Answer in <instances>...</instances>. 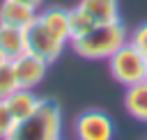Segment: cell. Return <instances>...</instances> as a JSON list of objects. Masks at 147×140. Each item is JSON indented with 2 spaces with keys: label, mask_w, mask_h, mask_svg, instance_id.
Segmentation results:
<instances>
[{
  "label": "cell",
  "mask_w": 147,
  "mask_h": 140,
  "mask_svg": "<svg viewBox=\"0 0 147 140\" xmlns=\"http://www.w3.org/2000/svg\"><path fill=\"white\" fill-rule=\"evenodd\" d=\"M60 131H62V115L57 101L41 99L39 108L32 115L14 122L5 140H60Z\"/></svg>",
  "instance_id": "1"
},
{
  "label": "cell",
  "mask_w": 147,
  "mask_h": 140,
  "mask_svg": "<svg viewBox=\"0 0 147 140\" xmlns=\"http://www.w3.org/2000/svg\"><path fill=\"white\" fill-rule=\"evenodd\" d=\"M69 44L74 53L85 60H108L117 48L126 44V30L119 18L110 23H96L90 32L71 39Z\"/></svg>",
  "instance_id": "2"
},
{
  "label": "cell",
  "mask_w": 147,
  "mask_h": 140,
  "mask_svg": "<svg viewBox=\"0 0 147 140\" xmlns=\"http://www.w3.org/2000/svg\"><path fill=\"white\" fill-rule=\"evenodd\" d=\"M108 60H110V73H113V78L117 83L126 85V87L147 78V60H145V55L131 41H126L122 48H117Z\"/></svg>",
  "instance_id": "3"
},
{
  "label": "cell",
  "mask_w": 147,
  "mask_h": 140,
  "mask_svg": "<svg viewBox=\"0 0 147 140\" xmlns=\"http://www.w3.org/2000/svg\"><path fill=\"white\" fill-rule=\"evenodd\" d=\"M62 48H64V41L53 37L39 21H34L25 28V53H30V55L44 60L46 64H51L60 57Z\"/></svg>",
  "instance_id": "4"
},
{
  "label": "cell",
  "mask_w": 147,
  "mask_h": 140,
  "mask_svg": "<svg viewBox=\"0 0 147 140\" xmlns=\"http://www.w3.org/2000/svg\"><path fill=\"white\" fill-rule=\"evenodd\" d=\"M74 129L78 140H113V122L101 110L80 112Z\"/></svg>",
  "instance_id": "5"
},
{
  "label": "cell",
  "mask_w": 147,
  "mask_h": 140,
  "mask_svg": "<svg viewBox=\"0 0 147 140\" xmlns=\"http://www.w3.org/2000/svg\"><path fill=\"white\" fill-rule=\"evenodd\" d=\"M14 73H16V80H18V87H25V90H34L44 76H46V62L30 55V53H23L21 57H16L14 62Z\"/></svg>",
  "instance_id": "6"
},
{
  "label": "cell",
  "mask_w": 147,
  "mask_h": 140,
  "mask_svg": "<svg viewBox=\"0 0 147 140\" xmlns=\"http://www.w3.org/2000/svg\"><path fill=\"white\" fill-rule=\"evenodd\" d=\"M34 21H37V7H30V5L16 2V0H2V5H0V25L25 30Z\"/></svg>",
  "instance_id": "7"
},
{
  "label": "cell",
  "mask_w": 147,
  "mask_h": 140,
  "mask_svg": "<svg viewBox=\"0 0 147 140\" xmlns=\"http://www.w3.org/2000/svg\"><path fill=\"white\" fill-rule=\"evenodd\" d=\"M37 21L53 34L57 37L60 41L69 44L71 41V28H69V9H62V7H51L41 14H37Z\"/></svg>",
  "instance_id": "8"
},
{
  "label": "cell",
  "mask_w": 147,
  "mask_h": 140,
  "mask_svg": "<svg viewBox=\"0 0 147 140\" xmlns=\"http://www.w3.org/2000/svg\"><path fill=\"white\" fill-rule=\"evenodd\" d=\"M5 103H7V108H9V112L14 115V119H23V117H28V115H32L37 108H39V103H41V99L32 92V90H25V87H16L7 99H5Z\"/></svg>",
  "instance_id": "9"
},
{
  "label": "cell",
  "mask_w": 147,
  "mask_h": 140,
  "mask_svg": "<svg viewBox=\"0 0 147 140\" xmlns=\"http://www.w3.org/2000/svg\"><path fill=\"white\" fill-rule=\"evenodd\" d=\"M25 53V30L0 25V55L7 62H14Z\"/></svg>",
  "instance_id": "10"
},
{
  "label": "cell",
  "mask_w": 147,
  "mask_h": 140,
  "mask_svg": "<svg viewBox=\"0 0 147 140\" xmlns=\"http://www.w3.org/2000/svg\"><path fill=\"white\" fill-rule=\"evenodd\" d=\"M124 106H126L129 115H133L140 122H147V78L126 87Z\"/></svg>",
  "instance_id": "11"
},
{
  "label": "cell",
  "mask_w": 147,
  "mask_h": 140,
  "mask_svg": "<svg viewBox=\"0 0 147 140\" xmlns=\"http://www.w3.org/2000/svg\"><path fill=\"white\" fill-rule=\"evenodd\" d=\"M78 7L85 9L96 23H110L119 18L117 0H80Z\"/></svg>",
  "instance_id": "12"
},
{
  "label": "cell",
  "mask_w": 147,
  "mask_h": 140,
  "mask_svg": "<svg viewBox=\"0 0 147 140\" xmlns=\"http://www.w3.org/2000/svg\"><path fill=\"white\" fill-rule=\"evenodd\" d=\"M94 25H96V21H94V18H92L85 9H80L78 5H76L74 9H69V28H71V39H76V37H80V34L90 32Z\"/></svg>",
  "instance_id": "13"
},
{
  "label": "cell",
  "mask_w": 147,
  "mask_h": 140,
  "mask_svg": "<svg viewBox=\"0 0 147 140\" xmlns=\"http://www.w3.org/2000/svg\"><path fill=\"white\" fill-rule=\"evenodd\" d=\"M16 87H18V80H16V73H14V64L2 62L0 64V99H7Z\"/></svg>",
  "instance_id": "14"
},
{
  "label": "cell",
  "mask_w": 147,
  "mask_h": 140,
  "mask_svg": "<svg viewBox=\"0 0 147 140\" xmlns=\"http://www.w3.org/2000/svg\"><path fill=\"white\" fill-rule=\"evenodd\" d=\"M14 115L9 112V108H7V103H5V99H0V140H5V135L11 131V126H14Z\"/></svg>",
  "instance_id": "15"
},
{
  "label": "cell",
  "mask_w": 147,
  "mask_h": 140,
  "mask_svg": "<svg viewBox=\"0 0 147 140\" xmlns=\"http://www.w3.org/2000/svg\"><path fill=\"white\" fill-rule=\"evenodd\" d=\"M142 55H145V60H147V23H142V25H138L136 30H133V34H131V39H129Z\"/></svg>",
  "instance_id": "16"
},
{
  "label": "cell",
  "mask_w": 147,
  "mask_h": 140,
  "mask_svg": "<svg viewBox=\"0 0 147 140\" xmlns=\"http://www.w3.org/2000/svg\"><path fill=\"white\" fill-rule=\"evenodd\" d=\"M16 2H25V5H30V7H39L44 0H16Z\"/></svg>",
  "instance_id": "17"
},
{
  "label": "cell",
  "mask_w": 147,
  "mask_h": 140,
  "mask_svg": "<svg viewBox=\"0 0 147 140\" xmlns=\"http://www.w3.org/2000/svg\"><path fill=\"white\" fill-rule=\"evenodd\" d=\"M2 62H7V60H5V57H2V55H0V64H2Z\"/></svg>",
  "instance_id": "18"
}]
</instances>
